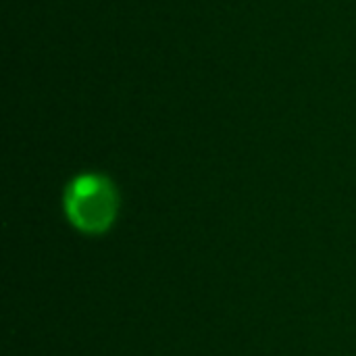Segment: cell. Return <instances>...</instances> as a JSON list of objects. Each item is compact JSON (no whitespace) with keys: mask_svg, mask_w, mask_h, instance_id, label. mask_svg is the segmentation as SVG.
Wrapping results in <instances>:
<instances>
[{"mask_svg":"<svg viewBox=\"0 0 356 356\" xmlns=\"http://www.w3.org/2000/svg\"><path fill=\"white\" fill-rule=\"evenodd\" d=\"M119 194L115 184L100 173H81L65 190V215L83 234H104L115 223Z\"/></svg>","mask_w":356,"mask_h":356,"instance_id":"obj_1","label":"cell"}]
</instances>
